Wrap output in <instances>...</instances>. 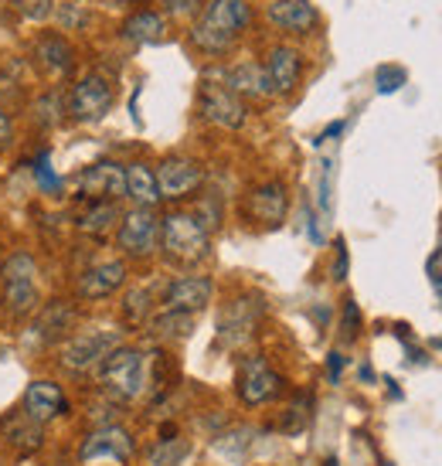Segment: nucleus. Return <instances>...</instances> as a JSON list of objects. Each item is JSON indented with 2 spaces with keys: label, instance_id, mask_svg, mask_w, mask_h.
<instances>
[{
  "label": "nucleus",
  "instance_id": "obj_14",
  "mask_svg": "<svg viewBox=\"0 0 442 466\" xmlns=\"http://www.w3.org/2000/svg\"><path fill=\"white\" fill-rule=\"evenodd\" d=\"M215 283L208 276H177L164 286L160 293V310H177V313H201L211 303Z\"/></svg>",
  "mask_w": 442,
  "mask_h": 466
},
{
  "label": "nucleus",
  "instance_id": "obj_26",
  "mask_svg": "<svg viewBox=\"0 0 442 466\" xmlns=\"http://www.w3.org/2000/svg\"><path fill=\"white\" fill-rule=\"evenodd\" d=\"M35 55H38L41 68H48L52 76H65L68 68H72V45L62 35H45L35 45Z\"/></svg>",
  "mask_w": 442,
  "mask_h": 466
},
{
  "label": "nucleus",
  "instance_id": "obj_33",
  "mask_svg": "<svg viewBox=\"0 0 442 466\" xmlns=\"http://www.w3.org/2000/svg\"><path fill=\"white\" fill-rule=\"evenodd\" d=\"M35 181H38V187L45 191V195L62 191V177L52 170V160H48V154H41L38 160H35Z\"/></svg>",
  "mask_w": 442,
  "mask_h": 466
},
{
  "label": "nucleus",
  "instance_id": "obj_2",
  "mask_svg": "<svg viewBox=\"0 0 442 466\" xmlns=\"http://www.w3.org/2000/svg\"><path fill=\"white\" fill-rule=\"evenodd\" d=\"M160 252L174 266H197L211 256V232L191 211H170L160 218Z\"/></svg>",
  "mask_w": 442,
  "mask_h": 466
},
{
  "label": "nucleus",
  "instance_id": "obj_42",
  "mask_svg": "<svg viewBox=\"0 0 442 466\" xmlns=\"http://www.w3.org/2000/svg\"><path fill=\"white\" fill-rule=\"evenodd\" d=\"M11 133H14V127H11V116H7V113H4V109H0V150H4V147H7V143H11Z\"/></svg>",
  "mask_w": 442,
  "mask_h": 466
},
{
  "label": "nucleus",
  "instance_id": "obj_10",
  "mask_svg": "<svg viewBox=\"0 0 442 466\" xmlns=\"http://www.w3.org/2000/svg\"><path fill=\"white\" fill-rule=\"evenodd\" d=\"M262 297H238L232 299L218 317V344L221 348H242L256 337V327L262 320Z\"/></svg>",
  "mask_w": 442,
  "mask_h": 466
},
{
  "label": "nucleus",
  "instance_id": "obj_15",
  "mask_svg": "<svg viewBox=\"0 0 442 466\" xmlns=\"http://www.w3.org/2000/svg\"><path fill=\"white\" fill-rule=\"evenodd\" d=\"M246 211H248V218L256 221V225H262V228H279V225L286 221V211H289L286 184L283 181L256 184V187L248 191Z\"/></svg>",
  "mask_w": 442,
  "mask_h": 466
},
{
  "label": "nucleus",
  "instance_id": "obj_7",
  "mask_svg": "<svg viewBox=\"0 0 442 466\" xmlns=\"http://www.w3.org/2000/svg\"><path fill=\"white\" fill-rule=\"evenodd\" d=\"M113 103H116L113 82L105 76H99V72H89V76H82L75 86H72L65 109L72 113L75 123H99V119L113 109Z\"/></svg>",
  "mask_w": 442,
  "mask_h": 466
},
{
  "label": "nucleus",
  "instance_id": "obj_8",
  "mask_svg": "<svg viewBox=\"0 0 442 466\" xmlns=\"http://www.w3.org/2000/svg\"><path fill=\"white\" fill-rule=\"evenodd\" d=\"M116 246L130 259H150L154 256L160 248V218L154 215V208H133L119 218Z\"/></svg>",
  "mask_w": 442,
  "mask_h": 466
},
{
  "label": "nucleus",
  "instance_id": "obj_9",
  "mask_svg": "<svg viewBox=\"0 0 442 466\" xmlns=\"http://www.w3.org/2000/svg\"><path fill=\"white\" fill-rule=\"evenodd\" d=\"M136 453V442H133V432L123 426H99L92 429L89 436L78 446V463H119L126 466Z\"/></svg>",
  "mask_w": 442,
  "mask_h": 466
},
{
  "label": "nucleus",
  "instance_id": "obj_38",
  "mask_svg": "<svg viewBox=\"0 0 442 466\" xmlns=\"http://www.w3.org/2000/svg\"><path fill=\"white\" fill-rule=\"evenodd\" d=\"M35 109H38L41 127H52V123H58V119H62V103H58V96H45Z\"/></svg>",
  "mask_w": 442,
  "mask_h": 466
},
{
  "label": "nucleus",
  "instance_id": "obj_32",
  "mask_svg": "<svg viewBox=\"0 0 442 466\" xmlns=\"http://www.w3.org/2000/svg\"><path fill=\"white\" fill-rule=\"evenodd\" d=\"M310 409H313V399L306 395V391H299L296 399H293V405L286 409V415H283V432H303L306 429V422H310Z\"/></svg>",
  "mask_w": 442,
  "mask_h": 466
},
{
  "label": "nucleus",
  "instance_id": "obj_30",
  "mask_svg": "<svg viewBox=\"0 0 442 466\" xmlns=\"http://www.w3.org/2000/svg\"><path fill=\"white\" fill-rule=\"evenodd\" d=\"M7 279H38V259L31 252H11L7 259L0 262V283Z\"/></svg>",
  "mask_w": 442,
  "mask_h": 466
},
{
  "label": "nucleus",
  "instance_id": "obj_36",
  "mask_svg": "<svg viewBox=\"0 0 442 466\" xmlns=\"http://www.w3.org/2000/svg\"><path fill=\"white\" fill-rule=\"evenodd\" d=\"M14 7L25 14L27 21H48L55 14V0H14Z\"/></svg>",
  "mask_w": 442,
  "mask_h": 466
},
{
  "label": "nucleus",
  "instance_id": "obj_23",
  "mask_svg": "<svg viewBox=\"0 0 442 466\" xmlns=\"http://www.w3.org/2000/svg\"><path fill=\"white\" fill-rule=\"evenodd\" d=\"M119 31L133 45H160V41L167 38V21H164V14L156 11H136L123 21Z\"/></svg>",
  "mask_w": 442,
  "mask_h": 466
},
{
  "label": "nucleus",
  "instance_id": "obj_39",
  "mask_svg": "<svg viewBox=\"0 0 442 466\" xmlns=\"http://www.w3.org/2000/svg\"><path fill=\"white\" fill-rule=\"evenodd\" d=\"M337 252H334V279H337V283H344V279H347V242H344V238H337Z\"/></svg>",
  "mask_w": 442,
  "mask_h": 466
},
{
  "label": "nucleus",
  "instance_id": "obj_11",
  "mask_svg": "<svg viewBox=\"0 0 442 466\" xmlns=\"http://www.w3.org/2000/svg\"><path fill=\"white\" fill-rule=\"evenodd\" d=\"M156 174V191H160V201H184L195 191H201L205 184V167L197 160H187V157H167L160 160Z\"/></svg>",
  "mask_w": 442,
  "mask_h": 466
},
{
  "label": "nucleus",
  "instance_id": "obj_3",
  "mask_svg": "<svg viewBox=\"0 0 442 466\" xmlns=\"http://www.w3.org/2000/svg\"><path fill=\"white\" fill-rule=\"evenodd\" d=\"M146 354L136 348L119 344L116 350H109V358L99 364V385L116 405L136 401L146 391Z\"/></svg>",
  "mask_w": 442,
  "mask_h": 466
},
{
  "label": "nucleus",
  "instance_id": "obj_29",
  "mask_svg": "<svg viewBox=\"0 0 442 466\" xmlns=\"http://www.w3.org/2000/svg\"><path fill=\"white\" fill-rule=\"evenodd\" d=\"M160 303L156 299V286H140V289H133L130 297L123 299V317L130 320V324H144L154 317V307Z\"/></svg>",
  "mask_w": 442,
  "mask_h": 466
},
{
  "label": "nucleus",
  "instance_id": "obj_27",
  "mask_svg": "<svg viewBox=\"0 0 442 466\" xmlns=\"http://www.w3.org/2000/svg\"><path fill=\"white\" fill-rule=\"evenodd\" d=\"M146 324H150V334L160 337V340H184V337H191V330H195V317L177 310H160Z\"/></svg>",
  "mask_w": 442,
  "mask_h": 466
},
{
  "label": "nucleus",
  "instance_id": "obj_37",
  "mask_svg": "<svg viewBox=\"0 0 442 466\" xmlns=\"http://www.w3.org/2000/svg\"><path fill=\"white\" fill-rule=\"evenodd\" d=\"M160 7L170 14V17H177V21H187V17H197L201 14V0H160Z\"/></svg>",
  "mask_w": 442,
  "mask_h": 466
},
{
  "label": "nucleus",
  "instance_id": "obj_24",
  "mask_svg": "<svg viewBox=\"0 0 442 466\" xmlns=\"http://www.w3.org/2000/svg\"><path fill=\"white\" fill-rule=\"evenodd\" d=\"M126 198L133 208H156L160 191H156V174L150 164H130L126 167Z\"/></svg>",
  "mask_w": 442,
  "mask_h": 466
},
{
  "label": "nucleus",
  "instance_id": "obj_13",
  "mask_svg": "<svg viewBox=\"0 0 442 466\" xmlns=\"http://www.w3.org/2000/svg\"><path fill=\"white\" fill-rule=\"evenodd\" d=\"M21 412L31 419V422H38V426H48L55 419H62L68 415V399L62 385L52 381V378H38V381H31L21 395Z\"/></svg>",
  "mask_w": 442,
  "mask_h": 466
},
{
  "label": "nucleus",
  "instance_id": "obj_34",
  "mask_svg": "<svg viewBox=\"0 0 442 466\" xmlns=\"http://www.w3.org/2000/svg\"><path fill=\"white\" fill-rule=\"evenodd\" d=\"M340 334H344L347 344L357 340V334H361V310H357V303L351 297L344 299V310H340Z\"/></svg>",
  "mask_w": 442,
  "mask_h": 466
},
{
  "label": "nucleus",
  "instance_id": "obj_16",
  "mask_svg": "<svg viewBox=\"0 0 442 466\" xmlns=\"http://www.w3.org/2000/svg\"><path fill=\"white\" fill-rule=\"evenodd\" d=\"M0 440H4V446H7L17 460H27V456L41 453V446H45V426L31 422V419L17 409V412L0 415Z\"/></svg>",
  "mask_w": 442,
  "mask_h": 466
},
{
  "label": "nucleus",
  "instance_id": "obj_12",
  "mask_svg": "<svg viewBox=\"0 0 442 466\" xmlns=\"http://www.w3.org/2000/svg\"><path fill=\"white\" fill-rule=\"evenodd\" d=\"M75 187L85 201H123L126 198V167L116 160H95L78 174Z\"/></svg>",
  "mask_w": 442,
  "mask_h": 466
},
{
  "label": "nucleus",
  "instance_id": "obj_22",
  "mask_svg": "<svg viewBox=\"0 0 442 466\" xmlns=\"http://www.w3.org/2000/svg\"><path fill=\"white\" fill-rule=\"evenodd\" d=\"M0 303L11 320H27L41 310L38 279H7L0 283Z\"/></svg>",
  "mask_w": 442,
  "mask_h": 466
},
{
  "label": "nucleus",
  "instance_id": "obj_19",
  "mask_svg": "<svg viewBox=\"0 0 442 466\" xmlns=\"http://www.w3.org/2000/svg\"><path fill=\"white\" fill-rule=\"evenodd\" d=\"M266 76H269L273 96H289L299 86V76H303V55L289 45H276L266 58Z\"/></svg>",
  "mask_w": 442,
  "mask_h": 466
},
{
  "label": "nucleus",
  "instance_id": "obj_17",
  "mask_svg": "<svg viewBox=\"0 0 442 466\" xmlns=\"http://www.w3.org/2000/svg\"><path fill=\"white\" fill-rule=\"evenodd\" d=\"M126 276H130V269H126L123 259L99 262V266H92V269H85L78 276V297L89 299V303L92 299L113 297V293H119L126 286Z\"/></svg>",
  "mask_w": 442,
  "mask_h": 466
},
{
  "label": "nucleus",
  "instance_id": "obj_44",
  "mask_svg": "<svg viewBox=\"0 0 442 466\" xmlns=\"http://www.w3.org/2000/svg\"><path fill=\"white\" fill-rule=\"evenodd\" d=\"M0 466H4V460H0Z\"/></svg>",
  "mask_w": 442,
  "mask_h": 466
},
{
  "label": "nucleus",
  "instance_id": "obj_6",
  "mask_svg": "<svg viewBox=\"0 0 442 466\" xmlns=\"http://www.w3.org/2000/svg\"><path fill=\"white\" fill-rule=\"evenodd\" d=\"M123 340H119L116 330H85V334H75L65 340L62 348V368L72 371V375H89V371H99V364L109 358V350H116Z\"/></svg>",
  "mask_w": 442,
  "mask_h": 466
},
{
  "label": "nucleus",
  "instance_id": "obj_41",
  "mask_svg": "<svg viewBox=\"0 0 442 466\" xmlns=\"http://www.w3.org/2000/svg\"><path fill=\"white\" fill-rule=\"evenodd\" d=\"M429 276H432V283H439L442 286V246L432 252V259H429Z\"/></svg>",
  "mask_w": 442,
  "mask_h": 466
},
{
  "label": "nucleus",
  "instance_id": "obj_28",
  "mask_svg": "<svg viewBox=\"0 0 442 466\" xmlns=\"http://www.w3.org/2000/svg\"><path fill=\"white\" fill-rule=\"evenodd\" d=\"M187 453H191V442L174 432V436L156 440L154 446L146 450V466H181Z\"/></svg>",
  "mask_w": 442,
  "mask_h": 466
},
{
  "label": "nucleus",
  "instance_id": "obj_31",
  "mask_svg": "<svg viewBox=\"0 0 442 466\" xmlns=\"http://www.w3.org/2000/svg\"><path fill=\"white\" fill-rule=\"evenodd\" d=\"M252 436H256V429H232V432H225V436H218L215 440V450H218L221 456H228V460H242L246 456V450L252 446Z\"/></svg>",
  "mask_w": 442,
  "mask_h": 466
},
{
  "label": "nucleus",
  "instance_id": "obj_18",
  "mask_svg": "<svg viewBox=\"0 0 442 466\" xmlns=\"http://www.w3.org/2000/svg\"><path fill=\"white\" fill-rule=\"evenodd\" d=\"M78 324V310L65 299H52L45 303L38 313H35V337L41 344H58V340H68L72 327Z\"/></svg>",
  "mask_w": 442,
  "mask_h": 466
},
{
  "label": "nucleus",
  "instance_id": "obj_43",
  "mask_svg": "<svg viewBox=\"0 0 442 466\" xmlns=\"http://www.w3.org/2000/svg\"><path fill=\"white\" fill-rule=\"evenodd\" d=\"M340 130H344V123H330V127H326V130L324 133H320V140H316V143H324L326 140V137H337V133Z\"/></svg>",
  "mask_w": 442,
  "mask_h": 466
},
{
  "label": "nucleus",
  "instance_id": "obj_5",
  "mask_svg": "<svg viewBox=\"0 0 442 466\" xmlns=\"http://www.w3.org/2000/svg\"><path fill=\"white\" fill-rule=\"evenodd\" d=\"M235 391H238V401H242V405L259 409V405H269V401L279 399V395L286 391V381H283V375H279L262 354H248V358L238 361Z\"/></svg>",
  "mask_w": 442,
  "mask_h": 466
},
{
  "label": "nucleus",
  "instance_id": "obj_35",
  "mask_svg": "<svg viewBox=\"0 0 442 466\" xmlns=\"http://www.w3.org/2000/svg\"><path fill=\"white\" fill-rule=\"evenodd\" d=\"M405 68H395V66H381L375 72V86L381 96H391V92H398L405 86Z\"/></svg>",
  "mask_w": 442,
  "mask_h": 466
},
{
  "label": "nucleus",
  "instance_id": "obj_25",
  "mask_svg": "<svg viewBox=\"0 0 442 466\" xmlns=\"http://www.w3.org/2000/svg\"><path fill=\"white\" fill-rule=\"evenodd\" d=\"M119 201H89V208L75 218V228L82 235H105L113 225H119Z\"/></svg>",
  "mask_w": 442,
  "mask_h": 466
},
{
  "label": "nucleus",
  "instance_id": "obj_1",
  "mask_svg": "<svg viewBox=\"0 0 442 466\" xmlns=\"http://www.w3.org/2000/svg\"><path fill=\"white\" fill-rule=\"evenodd\" d=\"M252 21V7L246 0H211L208 7H201V14L195 17V25L187 31V38L197 52L211 55H228L235 48L238 35Z\"/></svg>",
  "mask_w": 442,
  "mask_h": 466
},
{
  "label": "nucleus",
  "instance_id": "obj_20",
  "mask_svg": "<svg viewBox=\"0 0 442 466\" xmlns=\"http://www.w3.org/2000/svg\"><path fill=\"white\" fill-rule=\"evenodd\" d=\"M266 14H269V25L289 31V35H310L320 21V14L310 0H273Z\"/></svg>",
  "mask_w": 442,
  "mask_h": 466
},
{
  "label": "nucleus",
  "instance_id": "obj_40",
  "mask_svg": "<svg viewBox=\"0 0 442 466\" xmlns=\"http://www.w3.org/2000/svg\"><path fill=\"white\" fill-rule=\"evenodd\" d=\"M344 368H347V358H344L340 350H330V354H326V378H330L334 385L340 381V375H344Z\"/></svg>",
  "mask_w": 442,
  "mask_h": 466
},
{
  "label": "nucleus",
  "instance_id": "obj_4",
  "mask_svg": "<svg viewBox=\"0 0 442 466\" xmlns=\"http://www.w3.org/2000/svg\"><path fill=\"white\" fill-rule=\"evenodd\" d=\"M197 109H201V116L215 123V127H221V130H242L246 127V103L225 86V68L205 72Z\"/></svg>",
  "mask_w": 442,
  "mask_h": 466
},
{
  "label": "nucleus",
  "instance_id": "obj_21",
  "mask_svg": "<svg viewBox=\"0 0 442 466\" xmlns=\"http://www.w3.org/2000/svg\"><path fill=\"white\" fill-rule=\"evenodd\" d=\"M225 86H228L238 99H269V96H273L266 66H259V62H238V66L225 68Z\"/></svg>",
  "mask_w": 442,
  "mask_h": 466
}]
</instances>
